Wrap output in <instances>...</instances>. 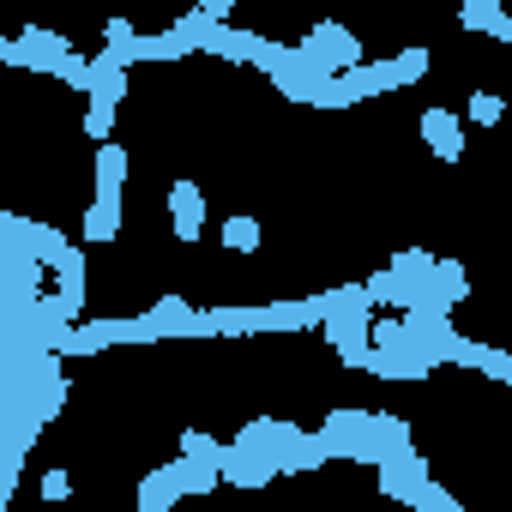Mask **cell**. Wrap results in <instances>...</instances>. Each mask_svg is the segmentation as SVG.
<instances>
[{
	"label": "cell",
	"mask_w": 512,
	"mask_h": 512,
	"mask_svg": "<svg viewBox=\"0 0 512 512\" xmlns=\"http://www.w3.org/2000/svg\"><path fill=\"white\" fill-rule=\"evenodd\" d=\"M73 43L61 31H43V25H25L13 43H7V67H25V73H55V61L67 55Z\"/></svg>",
	"instance_id": "obj_1"
},
{
	"label": "cell",
	"mask_w": 512,
	"mask_h": 512,
	"mask_svg": "<svg viewBox=\"0 0 512 512\" xmlns=\"http://www.w3.org/2000/svg\"><path fill=\"white\" fill-rule=\"evenodd\" d=\"M296 422H278V416H253L241 434H235V452H253V458H266V464H284V452L296 446Z\"/></svg>",
	"instance_id": "obj_2"
},
{
	"label": "cell",
	"mask_w": 512,
	"mask_h": 512,
	"mask_svg": "<svg viewBox=\"0 0 512 512\" xmlns=\"http://www.w3.org/2000/svg\"><path fill=\"white\" fill-rule=\"evenodd\" d=\"M416 133L434 145L440 163H458V157H464V121H458L452 109H422V115H416Z\"/></svg>",
	"instance_id": "obj_3"
},
{
	"label": "cell",
	"mask_w": 512,
	"mask_h": 512,
	"mask_svg": "<svg viewBox=\"0 0 512 512\" xmlns=\"http://www.w3.org/2000/svg\"><path fill=\"white\" fill-rule=\"evenodd\" d=\"M169 223H175V241H199L205 235V193L193 181L169 187Z\"/></svg>",
	"instance_id": "obj_4"
},
{
	"label": "cell",
	"mask_w": 512,
	"mask_h": 512,
	"mask_svg": "<svg viewBox=\"0 0 512 512\" xmlns=\"http://www.w3.org/2000/svg\"><path fill=\"white\" fill-rule=\"evenodd\" d=\"M217 482H235V488H272V482H278V464L223 446V458H217Z\"/></svg>",
	"instance_id": "obj_5"
},
{
	"label": "cell",
	"mask_w": 512,
	"mask_h": 512,
	"mask_svg": "<svg viewBox=\"0 0 512 512\" xmlns=\"http://www.w3.org/2000/svg\"><path fill=\"white\" fill-rule=\"evenodd\" d=\"M458 25H464V31H488L494 43H512V19L500 13V0H464Z\"/></svg>",
	"instance_id": "obj_6"
},
{
	"label": "cell",
	"mask_w": 512,
	"mask_h": 512,
	"mask_svg": "<svg viewBox=\"0 0 512 512\" xmlns=\"http://www.w3.org/2000/svg\"><path fill=\"white\" fill-rule=\"evenodd\" d=\"M91 175H97V199H121V187H127V145H97Z\"/></svg>",
	"instance_id": "obj_7"
},
{
	"label": "cell",
	"mask_w": 512,
	"mask_h": 512,
	"mask_svg": "<svg viewBox=\"0 0 512 512\" xmlns=\"http://www.w3.org/2000/svg\"><path fill=\"white\" fill-rule=\"evenodd\" d=\"M79 235H85V241H115V235H121V199H91Z\"/></svg>",
	"instance_id": "obj_8"
},
{
	"label": "cell",
	"mask_w": 512,
	"mask_h": 512,
	"mask_svg": "<svg viewBox=\"0 0 512 512\" xmlns=\"http://www.w3.org/2000/svg\"><path fill=\"white\" fill-rule=\"evenodd\" d=\"M169 482H175V494H217V488H223L217 470H211V464H193V458H175V464H169Z\"/></svg>",
	"instance_id": "obj_9"
},
{
	"label": "cell",
	"mask_w": 512,
	"mask_h": 512,
	"mask_svg": "<svg viewBox=\"0 0 512 512\" xmlns=\"http://www.w3.org/2000/svg\"><path fill=\"white\" fill-rule=\"evenodd\" d=\"M181 494H175V482H169V464L163 470H145V482H139V512H169Z\"/></svg>",
	"instance_id": "obj_10"
},
{
	"label": "cell",
	"mask_w": 512,
	"mask_h": 512,
	"mask_svg": "<svg viewBox=\"0 0 512 512\" xmlns=\"http://www.w3.org/2000/svg\"><path fill=\"white\" fill-rule=\"evenodd\" d=\"M260 235H266L260 217H247V211L241 217H223V247L229 253H253V247H260Z\"/></svg>",
	"instance_id": "obj_11"
},
{
	"label": "cell",
	"mask_w": 512,
	"mask_h": 512,
	"mask_svg": "<svg viewBox=\"0 0 512 512\" xmlns=\"http://www.w3.org/2000/svg\"><path fill=\"white\" fill-rule=\"evenodd\" d=\"M181 458H193V464H211V470H217V458H223V440H211L205 428H181Z\"/></svg>",
	"instance_id": "obj_12"
},
{
	"label": "cell",
	"mask_w": 512,
	"mask_h": 512,
	"mask_svg": "<svg viewBox=\"0 0 512 512\" xmlns=\"http://www.w3.org/2000/svg\"><path fill=\"white\" fill-rule=\"evenodd\" d=\"M55 79H61V85H73V91H85V85H91V61H85L79 49H67V55L55 61Z\"/></svg>",
	"instance_id": "obj_13"
},
{
	"label": "cell",
	"mask_w": 512,
	"mask_h": 512,
	"mask_svg": "<svg viewBox=\"0 0 512 512\" xmlns=\"http://www.w3.org/2000/svg\"><path fill=\"white\" fill-rule=\"evenodd\" d=\"M428 73V49H398V61H392V79L398 85H416Z\"/></svg>",
	"instance_id": "obj_14"
},
{
	"label": "cell",
	"mask_w": 512,
	"mask_h": 512,
	"mask_svg": "<svg viewBox=\"0 0 512 512\" xmlns=\"http://www.w3.org/2000/svg\"><path fill=\"white\" fill-rule=\"evenodd\" d=\"M109 133H115V109H109V103H91V109H85V139L109 145Z\"/></svg>",
	"instance_id": "obj_15"
},
{
	"label": "cell",
	"mask_w": 512,
	"mask_h": 512,
	"mask_svg": "<svg viewBox=\"0 0 512 512\" xmlns=\"http://www.w3.org/2000/svg\"><path fill=\"white\" fill-rule=\"evenodd\" d=\"M464 109H470V121H476V127H494V121H500V109H506V103H500V97H494V91H476V97H470V103H464Z\"/></svg>",
	"instance_id": "obj_16"
},
{
	"label": "cell",
	"mask_w": 512,
	"mask_h": 512,
	"mask_svg": "<svg viewBox=\"0 0 512 512\" xmlns=\"http://www.w3.org/2000/svg\"><path fill=\"white\" fill-rule=\"evenodd\" d=\"M37 488H43V500H49V506L73 500V476H67V470H43V482H37Z\"/></svg>",
	"instance_id": "obj_17"
},
{
	"label": "cell",
	"mask_w": 512,
	"mask_h": 512,
	"mask_svg": "<svg viewBox=\"0 0 512 512\" xmlns=\"http://www.w3.org/2000/svg\"><path fill=\"white\" fill-rule=\"evenodd\" d=\"M476 368H482L494 386H500V380H512V356H506V350H488V344H482V362H476Z\"/></svg>",
	"instance_id": "obj_18"
},
{
	"label": "cell",
	"mask_w": 512,
	"mask_h": 512,
	"mask_svg": "<svg viewBox=\"0 0 512 512\" xmlns=\"http://www.w3.org/2000/svg\"><path fill=\"white\" fill-rule=\"evenodd\" d=\"M13 229H19V217H13V211H0V241H13Z\"/></svg>",
	"instance_id": "obj_19"
}]
</instances>
